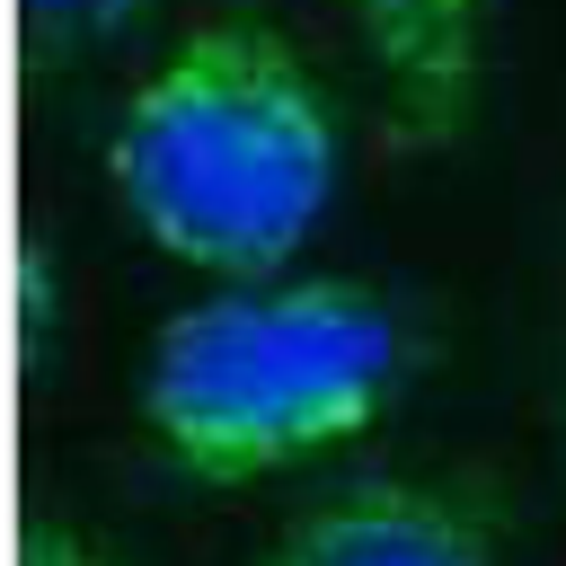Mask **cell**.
I'll return each instance as SVG.
<instances>
[{
  "label": "cell",
  "mask_w": 566,
  "mask_h": 566,
  "mask_svg": "<svg viewBox=\"0 0 566 566\" xmlns=\"http://www.w3.org/2000/svg\"><path fill=\"white\" fill-rule=\"evenodd\" d=\"M416 371V318L354 274H256L168 310L142 433L186 486H256L354 451Z\"/></svg>",
  "instance_id": "2"
},
{
  "label": "cell",
  "mask_w": 566,
  "mask_h": 566,
  "mask_svg": "<svg viewBox=\"0 0 566 566\" xmlns=\"http://www.w3.org/2000/svg\"><path fill=\"white\" fill-rule=\"evenodd\" d=\"M345 18L363 35L389 142L451 150L486 71V0H345Z\"/></svg>",
  "instance_id": "4"
},
{
  "label": "cell",
  "mask_w": 566,
  "mask_h": 566,
  "mask_svg": "<svg viewBox=\"0 0 566 566\" xmlns=\"http://www.w3.org/2000/svg\"><path fill=\"white\" fill-rule=\"evenodd\" d=\"M159 0H27V27L44 44H106L124 27H142Z\"/></svg>",
  "instance_id": "5"
},
{
  "label": "cell",
  "mask_w": 566,
  "mask_h": 566,
  "mask_svg": "<svg viewBox=\"0 0 566 566\" xmlns=\"http://www.w3.org/2000/svg\"><path fill=\"white\" fill-rule=\"evenodd\" d=\"M106 177L133 230L186 274H292L336 195V115L274 27L212 18L133 80Z\"/></svg>",
  "instance_id": "1"
},
{
  "label": "cell",
  "mask_w": 566,
  "mask_h": 566,
  "mask_svg": "<svg viewBox=\"0 0 566 566\" xmlns=\"http://www.w3.org/2000/svg\"><path fill=\"white\" fill-rule=\"evenodd\" d=\"M18 310H27V363H44V310H53V274H44V248H27V265H18Z\"/></svg>",
  "instance_id": "7"
},
{
  "label": "cell",
  "mask_w": 566,
  "mask_h": 566,
  "mask_svg": "<svg viewBox=\"0 0 566 566\" xmlns=\"http://www.w3.org/2000/svg\"><path fill=\"white\" fill-rule=\"evenodd\" d=\"M18 566H115L80 522H53V513H27V531H18Z\"/></svg>",
  "instance_id": "6"
},
{
  "label": "cell",
  "mask_w": 566,
  "mask_h": 566,
  "mask_svg": "<svg viewBox=\"0 0 566 566\" xmlns=\"http://www.w3.org/2000/svg\"><path fill=\"white\" fill-rule=\"evenodd\" d=\"M256 566H504V513L460 469H363L310 495Z\"/></svg>",
  "instance_id": "3"
}]
</instances>
